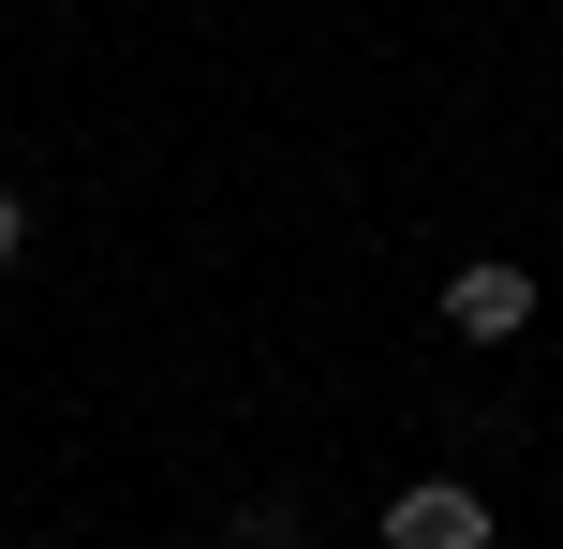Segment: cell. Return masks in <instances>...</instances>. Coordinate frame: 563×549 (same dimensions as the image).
<instances>
[{"instance_id": "obj_1", "label": "cell", "mask_w": 563, "mask_h": 549, "mask_svg": "<svg viewBox=\"0 0 563 549\" xmlns=\"http://www.w3.org/2000/svg\"><path fill=\"white\" fill-rule=\"evenodd\" d=\"M386 549H489V491H460V475H400V491H386Z\"/></svg>"}, {"instance_id": "obj_2", "label": "cell", "mask_w": 563, "mask_h": 549, "mask_svg": "<svg viewBox=\"0 0 563 549\" xmlns=\"http://www.w3.org/2000/svg\"><path fill=\"white\" fill-rule=\"evenodd\" d=\"M445 327H460V342H519V327H534V267H519V253L445 267Z\"/></svg>"}, {"instance_id": "obj_3", "label": "cell", "mask_w": 563, "mask_h": 549, "mask_svg": "<svg viewBox=\"0 0 563 549\" xmlns=\"http://www.w3.org/2000/svg\"><path fill=\"white\" fill-rule=\"evenodd\" d=\"M238 549H297V505H282V491H253V505H238Z\"/></svg>"}, {"instance_id": "obj_4", "label": "cell", "mask_w": 563, "mask_h": 549, "mask_svg": "<svg viewBox=\"0 0 563 549\" xmlns=\"http://www.w3.org/2000/svg\"><path fill=\"white\" fill-rule=\"evenodd\" d=\"M30 253V208H15V178H0V267H15Z\"/></svg>"}]
</instances>
